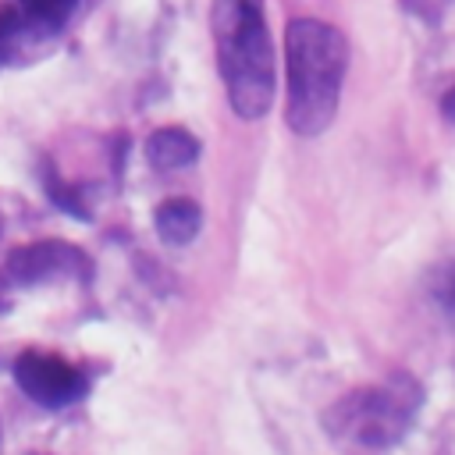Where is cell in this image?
<instances>
[{
  "label": "cell",
  "instance_id": "6da1fadb",
  "mask_svg": "<svg viewBox=\"0 0 455 455\" xmlns=\"http://www.w3.org/2000/svg\"><path fill=\"white\" fill-rule=\"evenodd\" d=\"M284 71L288 100L284 121L295 135L316 139L331 128L348 71L345 36L316 18H295L284 28Z\"/></svg>",
  "mask_w": 455,
  "mask_h": 455
},
{
  "label": "cell",
  "instance_id": "7a4b0ae2",
  "mask_svg": "<svg viewBox=\"0 0 455 455\" xmlns=\"http://www.w3.org/2000/svg\"><path fill=\"white\" fill-rule=\"evenodd\" d=\"M210 28L231 110L245 121H259L274 103V43L263 7L245 0H213Z\"/></svg>",
  "mask_w": 455,
  "mask_h": 455
},
{
  "label": "cell",
  "instance_id": "3957f363",
  "mask_svg": "<svg viewBox=\"0 0 455 455\" xmlns=\"http://www.w3.org/2000/svg\"><path fill=\"white\" fill-rule=\"evenodd\" d=\"M416 402H419L416 387L405 377H395L391 384H377V387L345 395L331 409V423H334V430L348 434L359 444L384 448L405 434V427L416 412Z\"/></svg>",
  "mask_w": 455,
  "mask_h": 455
},
{
  "label": "cell",
  "instance_id": "277c9868",
  "mask_svg": "<svg viewBox=\"0 0 455 455\" xmlns=\"http://www.w3.org/2000/svg\"><path fill=\"white\" fill-rule=\"evenodd\" d=\"M14 380L43 409H68L89 395L85 370L60 359L57 352H43V348H25L14 359Z\"/></svg>",
  "mask_w": 455,
  "mask_h": 455
},
{
  "label": "cell",
  "instance_id": "5b68a950",
  "mask_svg": "<svg viewBox=\"0 0 455 455\" xmlns=\"http://www.w3.org/2000/svg\"><path fill=\"white\" fill-rule=\"evenodd\" d=\"M7 274L18 284H46L53 277L89 281L92 263L78 245L60 242V238H43V242H28V245L14 249L11 259H7Z\"/></svg>",
  "mask_w": 455,
  "mask_h": 455
},
{
  "label": "cell",
  "instance_id": "8992f818",
  "mask_svg": "<svg viewBox=\"0 0 455 455\" xmlns=\"http://www.w3.org/2000/svg\"><path fill=\"white\" fill-rule=\"evenodd\" d=\"M199 156V139L178 124H167V128H156L149 139H146V160L149 167L156 171H181L188 167L192 160Z\"/></svg>",
  "mask_w": 455,
  "mask_h": 455
},
{
  "label": "cell",
  "instance_id": "52a82bcc",
  "mask_svg": "<svg viewBox=\"0 0 455 455\" xmlns=\"http://www.w3.org/2000/svg\"><path fill=\"white\" fill-rule=\"evenodd\" d=\"M153 224H156V235L167 242V245H188L199 228H203V210L196 199H185V196H171L156 206L153 213Z\"/></svg>",
  "mask_w": 455,
  "mask_h": 455
},
{
  "label": "cell",
  "instance_id": "ba28073f",
  "mask_svg": "<svg viewBox=\"0 0 455 455\" xmlns=\"http://www.w3.org/2000/svg\"><path fill=\"white\" fill-rule=\"evenodd\" d=\"M75 7H78V0H14V11L32 39L57 36L68 25V18L75 14Z\"/></svg>",
  "mask_w": 455,
  "mask_h": 455
},
{
  "label": "cell",
  "instance_id": "9c48e42d",
  "mask_svg": "<svg viewBox=\"0 0 455 455\" xmlns=\"http://www.w3.org/2000/svg\"><path fill=\"white\" fill-rule=\"evenodd\" d=\"M28 43H36V39H32L28 28L21 25L14 4H11V7H0V64L11 60L14 53H21Z\"/></svg>",
  "mask_w": 455,
  "mask_h": 455
},
{
  "label": "cell",
  "instance_id": "30bf717a",
  "mask_svg": "<svg viewBox=\"0 0 455 455\" xmlns=\"http://www.w3.org/2000/svg\"><path fill=\"white\" fill-rule=\"evenodd\" d=\"M441 299L448 302V306H455V263L444 270V277H441Z\"/></svg>",
  "mask_w": 455,
  "mask_h": 455
},
{
  "label": "cell",
  "instance_id": "8fae6325",
  "mask_svg": "<svg viewBox=\"0 0 455 455\" xmlns=\"http://www.w3.org/2000/svg\"><path fill=\"white\" fill-rule=\"evenodd\" d=\"M441 107H444V114H448V117L455 121V89H451V92H448V96L441 100Z\"/></svg>",
  "mask_w": 455,
  "mask_h": 455
},
{
  "label": "cell",
  "instance_id": "7c38bea8",
  "mask_svg": "<svg viewBox=\"0 0 455 455\" xmlns=\"http://www.w3.org/2000/svg\"><path fill=\"white\" fill-rule=\"evenodd\" d=\"M245 4H256V7H263V0H245Z\"/></svg>",
  "mask_w": 455,
  "mask_h": 455
}]
</instances>
